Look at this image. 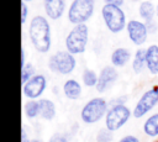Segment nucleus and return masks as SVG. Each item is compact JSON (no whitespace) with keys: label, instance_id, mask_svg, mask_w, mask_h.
<instances>
[{"label":"nucleus","instance_id":"nucleus-1","mask_svg":"<svg viewBox=\"0 0 158 142\" xmlns=\"http://www.w3.org/2000/svg\"><path fill=\"white\" fill-rule=\"evenodd\" d=\"M30 37L35 48L44 53L51 47V28L48 21L42 16H36L30 23Z\"/></svg>","mask_w":158,"mask_h":142},{"label":"nucleus","instance_id":"nucleus-2","mask_svg":"<svg viewBox=\"0 0 158 142\" xmlns=\"http://www.w3.org/2000/svg\"><path fill=\"white\" fill-rule=\"evenodd\" d=\"M88 43V27L85 23L75 25L65 38V47L72 54H79L85 51Z\"/></svg>","mask_w":158,"mask_h":142},{"label":"nucleus","instance_id":"nucleus-3","mask_svg":"<svg viewBox=\"0 0 158 142\" xmlns=\"http://www.w3.org/2000/svg\"><path fill=\"white\" fill-rule=\"evenodd\" d=\"M94 11V0H74L69 7L68 19L72 23H84Z\"/></svg>","mask_w":158,"mask_h":142},{"label":"nucleus","instance_id":"nucleus-4","mask_svg":"<svg viewBox=\"0 0 158 142\" xmlns=\"http://www.w3.org/2000/svg\"><path fill=\"white\" fill-rule=\"evenodd\" d=\"M102 17L106 23V27L111 32H120L125 27V14L120 6L106 4L102 7Z\"/></svg>","mask_w":158,"mask_h":142},{"label":"nucleus","instance_id":"nucleus-5","mask_svg":"<svg viewBox=\"0 0 158 142\" xmlns=\"http://www.w3.org/2000/svg\"><path fill=\"white\" fill-rule=\"evenodd\" d=\"M48 67L52 72L60 74H69L75 68V59L70 52L59 51L49 58Z\"/></svg>","mask_w":158,"mask_h":142},{"label":"nucleus","instance_id":"nucleus-6","mask_svg":"<svg viewBox=\"0 0 158 142\" xmlns=\"http://www.w3.org/2000/svg\"><path fill=\"white\" fill-rule=\"evenodd\" d=\"M106 101L101 98H95L85 104L81 110V120L85 123H94L99 121L106 112Z\"/></svg>","mask_w":158,"mask_h":142},{"label":"nucleus","instance_id":"nucleus-7","mask_svg":"<svg viewBox=\"0 0 158 142\" xmlns=\"http://www.w3.org/2000/svg\"><path fill=\"white\" fill-rule=\"evenodd\" d=\"M130 115H131V112H130L128 107L125 106L123 104L114 105L106 114V120H105L106 127L110 131L118 130L127 122V120L130 119Z\"/></svg>","mask_w":158,"mask_h":142},{"label":"nucleus","instance_id":"nucleus-8","mask_svg":"<svg viewBox=\"0 0 158 142\" xmlns=\"http://www.w3.org/2000/svg\"><path fill=\"white\" fill-rule=\"evenodd\" d=\"M157 102H158V85H154L151 90L146 91L142 95V98L138 100V102L133 110V116L137 119L142 117L149 110H152Z\"/></svg>","mask_w":158,"mask_h":142},{"label":"nucleus","instance_id":"nucleus-9","mask_svg":"<svg viewBox=\"0 0 158 142\" xmlns=\"http://www.w3.org/2000/svg\"><path fill=\"white\" fill-rule=\"evenodd\" d=\"M46 88V78L43 75H35L23 84V94L27 98H38Z\"/></svg>","mask_w":158,"mask_h":142},{"label":"nucleus","instance_id":"nucleus-10","mask_svg":"<svg viewBox=\"0 0 158 142\" xmlns=\"http://www.w3.org/2000/svg\"><path fill=\"white\" fill-rule=\"evenodd\" d=\"M127 32H128V36L131 38V41L137 44V46H141L144 43L146 38H147V26L139 21H136V20H132L127 23Z\"/></svg>","mask_w":158,"mask_h":142},{"label":"nucleus","instance_id":"nucleus-11","mask_svg":"<svg viewBox=\"0 0 158 142\" xmlns=\"http://www.w3.org/2000/svg\"><path fill=\"white\" fill-rule=\"evenodd\" d=\"M117 79V72L114 67H105L101 73H100V77H99V80H98V84H96V90L99 93H104L107 88H110L114 81Z\"/></svg>","mask_w":158,"mask_h":142},{"label":"nucleus","instance_id":"nucleus-12","mask_svg":"<svg viewBox=\"0 0 158 142\" xmlns=\"http://www.w3.org/2000/svg\"><path fill=\"white\" fill-rule=\"evenodd\" d=\"M65 9V2L64 0H44V10L46 14L53 19L57 20L59 19Z\"/></svg>","mask_w":158,"mask_h":142},{"label":"nucleus","instance_id":"nucleus-13","mask_svg":"<svg viewBox=\"0 0 158 142\" xmlns=\"http://www.w3.org/2000/svg\"><path fill=\"white\" fill-rule=\"evenodd\" d=\"M146 62L152 74H158V46L153 44L148 47L146 53Z\"/></svg>","mask_w":158,"mask_h":142},{"label":"nucleus","instance_id":"nucleus-14","mask_svg":"<svg viewBox=\"0 0 158 142\" xmlns=\"http://www.w3.org/2000/svg\"><path fill=\"white\" fill-rule=\"evenodd\" d=\"M63 91L65 94V96L68 99H72V100H75L80 96V93H81V88L79 85V83L74 79H69L65 81L64 86H63Z\"/></svg>","mask_w":158,"mask_h":142},{"label":"nucleus","instance_id":"nucleus-15","mask_svg":"<svg viewBox=\"0 0 158 142\" xmlns=\"http://www.w3.org/2000/svg\"><path fill=\"white\" fill-rule=\"evenodd\" d=\"M38 102H40V115L44 120H52L56 116V106L53 101L47 99H41Z\"/></svg>","mask_w":158,"mask_h":142},{"label":"nucleus","instance_id":"nucleus-16","mask_svg":"<svg viewBox=\"0 0 158 142\" xmlns=\"http://www.w3.org/2000/svg\"><path fill=\"white\" fill-rule=\"evenodd\" d=\"M130 59V52L126 48H117L111 54V62L115 67L125 65Z\"/></svg>","mask_w":158,"mask_h":142},{"label":"nucleus","instance_id":"nucleus-17","mask_svg":"<svg viewBox=\"0 0 158 142\" xmlns=\"http://www.w3.org/2000/svg\"><path fill=\"white\" fill-rule=\"evenodd\" d=\"M146 53H147V49H138L135 54V59H133V64H132V68H133V72L135 73H141L144 68V64H147L146 62Z\"/></svg>","mask_w":158,"mask_h":142},{"label":"nucleus","instance_id":"nucleus-18","mask_svg":"<svg viewBox=\"0 0 158 142\" xmlns=\"http://www.w3.org/2000/svg\"><path fill=\"white\" fill-rule=\"evenodd\" d=\"M143 130L148 136H152V137L158 136V114H154L144 122Z\"/></svg>","mask_w":158,"mask_h":142},{"label":"nucleus","instance_id":"nucleus-19","mask_svg":"<svg viewBox=\"0 0 158 142\" xmlns=\"http://www.w3.org/2000/svg\"><path fill=\"white\" fill-rule=\"evenodd\" d=\"M139 15L148 22V21H153V16H154V6L152 2L149 1H143L139 5Z\"/></svg>","mask_w":158,"mask_h":142},{"label":"nucleus","instance_id":"nucleus-20","mask_svg":"<svg viewBox=\"0 0 158 142\" xmlns=\"http://www.w3.org/2000/svg\"><path fill=\"white\" fill-rule=\"evenodd\" d=\"M25 112L27 115V117L33 119L40 114V102L38 101H28L25 104Z\"/></svg>","mask_w":158,"mask_h":142},{"label":"nucleus","instance_id":"nucleus-21","mask_svg":"<svg viewBox=\"0 0 158 142\" xmlns=\"http://www.w3.org/2000/svg\"><path fill=\"white\" fill-rule=\"evenodd\" d=\"M98 80H99V78H98V75H96V73L94 70H91V69H85L84 70V73H83V81H84V84L86 86L96 85Z\"/></svg>","mask_w":158,"mask_h":142},{"label":"nucleus","instance_id":"nucleus-22","mask_svg":"<svg viewBox=\"0 0 158 142\" xmlns=\"http://www.w3.org/2000/svg\"><path fill=\"white\" fill-rule=\"evenodd\" d=\"M33 72H35V69H33V67L31 64H25L21 68V77H22L21 80H22L23 84L31 79V77L33 75Z\"/></svg>","mask_w":158,"mask_h":142},{"label":"nucleus","instance_id":"nucleus-23","mask_svg":"<svg viewBox=\"0 0 158 142\" xmlns=\"http://www.w3.org/2000/svg\"><path fill=\"white\" fill-rule=\"evenodd\" d=\"M96 141L98 142H111L112 141V135L111 131L109 128L105 130H100L98 136H96Z\"/></svg>","mask_w":158,"mask_h":142},{"label":"nucleus","instance_id":"nucleus-24","mask_svg":"<svg viewBox=\"0 0 158 142\" xmlns=\"http://www.w3.org/2000/svg\"><path fill=\"white\" fill-rule=\"evenodd\" d=\"M48 142H68V137L65 135H60V133H56L53 135Z\"/></svg>","mask_w":158,"mask_h":142},{"label":"nucleus","instance_id":"nucleus-25","mask_svg":"<svg viewBox=\"0 0 158 142\" xmlns=\"http://www.w3.org/2000/svg\"><path fill=\"white\" fill-rule=\"evenodd\" d=\"M21 11H22V14H21V22L25 23L26 16H27V6H26L25 1H22V4H21Z\"/></svg>","mask_w":158,"mask_h":142},{"label":"nucleus","instance_id":"nucleus-26","mask_svg":"<svg viewBox=\"0 0 158 142\" xmlns=\"http://www.w3.org/2000/svg\"><path fill=\"white\" fill-rule=\"evenodd\" d=\"M120 142H139V141H138V138L135 137V136H125Z\"/></svg>","mask_w":158,"mask_h":142},{"label":"nucleus","instance_id":"nucleus-27","mask_svg":"<svg viewBox=\"0 0 158 142\" xmlns=\"http://www.w3.org/2000/svg\"><path fill=\"white\" fill-rule=\"evenodd\" d=\"M146 26H147L148 32H154V31H156V23H154L153 21H148V22L146 23Z\"/></svg>","mask_w":158,"mask_h":142},{"label":"nucleus","instance_id":"nucleus-28","mask_svg":"<svg viewBox=\"0 0 158 142\" xmlns=\"http://www.w3.org/2000/svg\"><path fill=\"white\" fill-rule=\"evenodd\" d=\"M106 4H110V5H116V6H121L123 4V0H105Z\"/></svg>","mask_w":158,"mask_h":142},{"label":"nucleus","instance_id":"nucleus-29","mask_svg":"<svg viewBox=\"0 0 158 142\" xmlns=\"http://www.w3.org/2000/svg\"><path fill=\"white\" fill-rule=\"evenodd\" d=\"M25 65V51H23V48L21 49V68Z\"/></svg>","mask_w":158,"mask_h":142},{"label":"nucleus","instance_id":"nucleus-30","mask_svg":"<svg viewBox=\"0 0 158 142\" xmlns=\"http://www.w3.org/2000/svg\"><path fill=\"white\" fill-rule=\"evenodd\" d=\"M22 142H26V132L23 128H22Z\"/></svg>","mask_w":158,"mask_h":142},{"label":"nucleus","instance_id":"nucleus-31","mask_svg":"<svg viewBox=\"0 0 158 142\" xmlns=\"http://www.w3.org/2000/svg\"><path fill=\"white\" fill-rule=\"evenodd\" d=\"M31 142H41V141H38V140H33V141H31Z\"/></svg>","mask_w":158,"mask_h":142},{"label":"nucleus","instance_id":"nucleus-32","mask_svg":"<svg viewBox=\"0 0 158 142\" xmlns=\"http://www.w3.org/2000/svg\"><path fill=\"white\" fill-rule=\"evenodd\" d=\"M22 1H31V0H22Z\"/></svg>","mask_w":158,"mask_h":142},{"label":"nucleus","instance_id":"nucleus-33","mask_svg":"<svg viewBox=\"0 0 158 142\" xmlns=\"http://www.w3.org/2000/svg\"><path fill=\"white\" fill-rule=\"evenodd\" d=\"M157 15H158V6H157Z\"/></svg>","mask_w":158,"mask_h":142},{"label":"nucleus","instance_id":"nucleus-34","mask_svg":"<svg viewBox=\"0 0 158 142\" xmlns=\"http://www.w3.org/2000/svg\"><path fill=\"white\" fill-rule=\"evenodd\" d=\"M157 142H158V141H157Z\"/></svg>","mask_w":158,"mask_h":142}]
</instances>
